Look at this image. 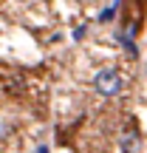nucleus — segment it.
<instances>
[{
    "mask_svg": "<svg viewBox=\"0 0 147 153\" xmlns=\"http://www.w3.org/2000/svg\"><path fill=\"white\" fill-rule=\"evenodd\" d=\"M93 88H96L102 97H116L122 91V76L113 71V68H105L93 76Z\"/></svg>",
    "mask_w": 147,
    "mask_h": 153,
    "instance_id": "f257e3e1",
    "label": "nucleus"
},
{
    "mask_svg": "<svg viewBox=\"0 0 147 153\" xmlns=\"http://www.w3.org/2000/svg\"><path fill=\"white\" fill-rule=\"evenodd\" d=\"M82 3H91V0H82Z\"/></svg>",
    "mask_w": 147,
    "mask_h": 153,
    "instance_id": "7ed1b4c3",
    "label": "nucleus"
},
{
    "mask_svg": "<svg viewBox=\"0 0 147 153\" xmlns=\"http://www.w3.org/2000/svg\"><path fill=\"white\" fill-rule=\"evenodd\" d=\"M40 153H48V150H45V148H40Z\"/></svg>",
    "mask_w": 147,
    "mask_h": 153,
    "instance_id": "f03ea898",
    "label": "nucleus"
}]
</instances>
